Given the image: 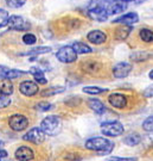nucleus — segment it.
I'll return each mask as SVG.
<instances>
[{
    "label": "nucleus",
    "mask_w": 153,
    "mask_h": 161,
    "mask_svg": "<svg viewBox=\"0 0 153 161\" xmlns=\"http://www.w3.org/2000/svg\"><path fill=\"white\" fill-rule=\"evenodd\" d=\"M85 148L89 150H96L101 155H107L114 149V143L106 137H91L85 141Z\"/></svg>",
    "instance_id": "1"
},
{
    "label": "nucleus",
    "mask_w": 153,
    "mask_h": 161,
    "mask_svg": "<svg viewBox=\"0 0 153 161\" xmlns=\"http://www.w3.org/2000/svg\"><path fill=\"white\" fill-rule=\"evenodd\" d=\"M51 48L50 47H37L33 48L31 50H28V53H26L28 55H40V54H46V53H50Z\"/></svg>",
    "instance_id": "27"
},
{
    "label": "nucleus",
    "mask_w": 153,
    "mask_h": 161,
    "mask_svg": "<svg viewBox=\"0 0 153 161\" xmlns=\"http://www.w3.org/2000/svg\"><path fill=\"white\" fill-rule=\"evenodd\" d=\"M82 67L84 69V72L94 74V73H97L101 69V64L95 61V60H87L82 64Z\"/></svg>",
    "instance_id": "18"
},
{
    "label": "nucleus",
    "mask_w": 153,
    "mask_h": 161,
    "mask_svg": "<svg viewBox=\"0 0 153 161\" xmlns=\"http://www.w3.org/2000/svg\"><path fill=\"white\" fill-rule=\"evenodd\" d=\"M82 91H83L84 93H88V94L96 96V94L106 92L107 90H106V88H101V87H97V86H85V87H83V90H82Z\"/></svg>",
    "instance_id": "25"
},
{
    "label": "nucleus",
    "mask_w": 153,
    "mask_h": 161,
    "mask_svg": "<svg viewBox=\"0 0 153 161\" xmlns=\"http://www.w3.org/2000/svg\"><path fill=\"white\" fill-rule=\"evenodd\" d=\"M138 20H139L138 13H135V12H130V13H126V14H124V16H120V17H118L116 19H114L113 23L121 24V25H130V26H132L133 24L138 23Z\"/></svg>",
    "instance_id": "13"
},
{
    "label": "nucleus",
    "mask_w": 153,
    "mask_h": 161,
    "mask_svg": "<svg viewBox=\"0 0 153 161\" xmlns=\"http://www.w3.org/2000/svg\"><path fill=\"white\" fill-rule=\"evenodd\" d=\"M7 156V152L4 149H0V161H3V159H5Z\"/></svg>",
    "instance_id": "36"
},
{
    "label": "nucleus",
    "mask_w": 153,
    "mask_h": 161,
    "mask_svg": "<svg viewBox=\"0 0 153 161\" xmlns=\"http://www.w3.org/2000/svg\"><path fill=\"white\" fill-rule=\"evenodd\" d=\"M151 58V54L147 52H135L130 55V58L135 62H141V61H146L147 58Z\"/></svg>",
    "instance_id": "24"
},
{
    "label": "nucleus",
    "mask_w": 153,
    "mask_h": 161,
    "mask_svg": "<svg viewBox=\"0 0 153 161\" xmlns=\"http://www.w3.org/2000/svg\"><path fill=\"white\" fill-rule=\"evenodd\" d=\"M23 42L28 46H32L37 42V38L33 34H25L23 36Z\"/></svg>",
    "instance_id": "30"
},
{
    "label": "nucleus",
    "mask_w": 153,
    "mask_h": 161,
    "mask_svg": "<svg viewBox=\"0 0 153 161\" xmlns=\"http://www.w3.org/2000/svg\"><path fill=\"white\" fill-rule=\"evenodd\" d=\"M64 91V87H50V88H46L44 91H42V97H50V96H54V94H57V93H62Z\"/></svg>",
    "instance_id": "26"
},
{
    "label": "nucleus",
    "mask_w": 153,
    "mask_h": 161,
    "mask_svg": "<svg viewBox=\"0 0 153 161\" xmlns=\"http://www.w3.org/2000/svg\"><path fill=\"white\" fill-rule=\"evenodd\" d=\"M8 18H10L8 12L6 11V10H4V8H0V29L7 25Z\"/></svg>",
    "instance_id": "28"
},
{
    "label": "nucleus",
    "mask_w": 153,
    "mask_h": 161,
    "mask_svg": "<svg viewBox=\"0 0 153 161\" xmlns=\"http://www.w3.org/2000/svg\"><path fill=\"white\" fill-rule=\"evenodd\" d=\"M10 104H11V98L8 96L0 94V109H5L7 106H10Z\"/></svg>",
    "instance_id": "32"
},
{
    "label": "nucleus",
    "mask_w": 153,
    "mask_h": 161,
    "mask_svg": "<svg viewBox=\"0 0 153 161\" xmlns=\"http://www.w3.org/2000/svg\"><path fill=\"white\" fill-rule=\"evenodd\" d=\"M87 40L93 44L99 46V44H102L107 41V35L101 30H91L90 32H88V35H87Z\"/></svg>",
    "instance_id": "15"
},
{
    "label": "nucleus",
    "mask_w": 153,
    "mask_h": 161,
    "mask_svg": "<svg viewBox=\"0 0 153 161\" xmlns=\"http://www.w3.org/2000/svg\"><path fill=\"white\" fill-rule=\"evenodd\" d=\"M122 1H126V3H127V1H136V0H122Z\"/></svg>",
    "instance_id": "38"
},
{
    "label": "nucleus",
    "mask_w": 153,
    "mask_h": 161,
    "mask_svg": "<svg viewBox=\"0 0 153 161\" xmlns=\"http://www.w3.org/2000/svg\"><path fill=\"white\" fill-rule=\"evenodd\" d=\"M13 93V84L8 79H0V94L11 96Z\"/></svg>",
    "instance_id": "20"
},
{
    "label": "nucleus",
    "mask_w": 153,
    "mask_h": 161,
    "mask_svg": "<svg viewBox=\"0 0 153 161\" xmlns=\"http://www.w3.org/2000/svg\"><path fill=\"white\" fill-rule=\"evenodd\" d=\"M19 91L25 97H33L38 93L39 87H38V84H36L33 81L26 80L19 85Z\"/></svg>",
    "instance_id": "9"
},
{
    "label": "nucleus",
    "mask_w": 153,
    "mask_h": 161,
    "mask_svg": "<svg viewBox=\"0 0 153 161\" xmlns=\"http://www.w3.org/2000/svg\"><path fill=\"white\" fill-rule=\"evenodd\" d=\"M108 103L115 109H125L127 106V97L122 93H112L108 97Z\"/></svg>",
    "instance_id": "11"
},
{
    "label": "nucleus",
    "mask_w": 153,
    "mask_h": 161,
    "mask_svg": "<svg viewBox=\"0 0 153 161\" xmlns=\"http://www.w3.org/2000/svg\"><path fill=\"white\" fill-rule=\"evenodd\" d=\"M24 141H28L30 143L33 144H40L44 142L45 140V134L42 131L40 128H32L30 129L25 135L23 136Z\"/></svg>",
    "instance_id": "7"
},
{
    "label": "nucleus",
    "mask_w": 153,
    "mask_h": 161,
    "mask_svg": "<svg viewBox=\"0 0 153 161\" xmlns=\"http://www.w3.org/2000/svg\"><path fill=\"white\" fill-rule=\"evenodd\" d=\"M125 131L124 125L118 121L112 122H105L101 124V132L105 136L109 137H118L120 135H122Z\"/></svg>",
    "instance_id": "3"
},
{
    "label": "nucleus",
    "mask_w": 153,
    "mask_h": 161,
    "mask_svg": "<svg viewBox=\"0 0 153 161\" xmlns=\"http://www.w3.org/2000/svg\"><path fill=\"white\" fill-rule=\"evenodd\" d=\"M40 129L45 135L55 136L57 134H59L61 129H62V121L58 116H46L45 118L40 122Z\"/></svg>",
    "instance_id": "2"
},
{
    "label": "nucleus",
    "mask_w": 153,
    "mask_h": 161,
    "mask_svg": "<svg viewBox=\"0 0 153 161\" xmlns=\"http://www.w3.org/2000/svg\"><path fill=\"white\" fill-rule=\"evenodd\" d=\"M87 104H88L89 109H91L95 114H97V115H103L105 111H106V108H105L103 103H102L101 100L96 99V98H90V99H88Z\"/></svg>",
    "instance_id": "16"
},
{
    "label": "nucleus",
    "mask_w": 153,
    "mask_h": 161,
    "mask_svg": "<svg viewBox=\"0 0 153 161\" xmlns=\"http://www.w3.org/2000/svg\"><path fill=\"white\" fill-rule=\"evenodd\" d=\"M142 129L145 131L153 132V116H150V117H147L145 121L142 122Z\"/></svg>",
    "instance_id": "29"
},
{
    "label": "nucleus",
    "mask_w": 153,
    "mask_h": 161,
    "mask_svg": "<svg viewBox=\"0 0 153 161\" xmlns=\"http://www.w3.org/2000/svg\"><path fill=\"white\" fill-rule=\"evenodd\" d=\"M56 58L63 64H73L77 60V54L75 53L73 47L65 46L58 49V52L56 53Z\"/></svg>",
    "instance_id": "5"
},
{
    "label": "nucleus",
    "mask_w": 153,
    "mask_h": 161,
    "mask_svg": "<svg viewBox=\"0 0 153 161\" xmlns=\"http://www.w3.org/2000/svg\"><path fill=\"white\" fill-rule=\"evenodd\" d=\"M132 64L128 62H119L113 67V75L118 79H124L132 72Z\"/></svg>",
    "instance_id": "12"
},
{
    "label": "nucleus",
    "mask_w": 153,
    "mask_h": 161,
    "mask_svg": "<svg viewBox=\"0 0 153 161\" xmlns=\"http://www.w3.org/2000/svg\"><path fill=\"white\" fill-rule=\"evenodd\" d=\"M8 127L13 131H23L28 127V118L20 114H14L8 118Z\"/></svg>",
    "instance_id": "4"
},
{
    "label": "nucleus",
    "mask_w": 153,
    "mask_h": 161,
    "mask_svg": "<svg viewBox=\"0 0 153 161\" xmlns=\"http://www.w3.org/2000/svg\"><path fill=\"white\" fill-rule=\"evenodd\" d=\"M36 109L38 110V111H49V110L52 109V105L49 103L42 102V103H38L37 105H36Z\"/></svg>",
    "instance_id": "33"
},
{
    "label": "nucleus",
    "mask_w": 153,
    "mask_h": 161,
    "mask_svg": "<svg viewBox=\"0 0 153 161\" xmlns=\"http://www.w3.org/2000/svg\"><path fill=\"white\" fill-rule=\"evenodd\" d=\"M127 8V3L122 1V0H115L113 3L108 4L107 6V12L108 16H114V14H119L122 13Z\"/></svg>",
    "instance_id": "14"
},
{
    "label": "nucleus",
    "mask_w": 153,
    "mask_h": 161,
    "mask_svg": "<svg viewBox=\"0 0 153 161\" xmlns=\"http://www.w3.org/2000/svg\"><path fill=\"white\" fill-rule=\"evenodd\" d=\"M139 36L141 38L142 42L145 43H152L153 42V31L150 29H141L139 31Z\"/></svg>",
    "instance_id": "23"
},
{
    "label": "nucleus",
    "mask_w": 153,
    "mask_h": 161,
    "mask_svg": "<svg viewBox=\"0 0 153 161\" xmlns=\"http://www.w3.org/2000/svg\"><path fill=\"white\" fill-rule=\"evenodd\" d=\"M140 141H141V136H140L139 134H136V132H130V134H128V135L124 138V143L127 144V146H130V147H133V146L139 144Z\"/></svg>",
    "instance_id": "21"
},
{
    "label": "nucleus",
    "mask_w": 153,
    "mask_h": 161,
    "mask_svg": "<svg viewBox=\"0 0 153 161\" xmlns=\"http://www.w3.org/2000/svg\"><path fill=\"white\" fill-rule=\"evenodd\" d=\"M28 73L33 76V79L36 80V82H37V84L45 85L46 82H48L45 75H44V72H43L39 67H32V68L28 70Z\"/></svg>",
    "instance_id": "17"
},
{
    "label": "nucleus",
    "mask_w": 153,
    "mask_h": 161,
    "mask_svg": "<svg viewBox=\"0 0 153 161\" xmlns=\"http://www.w3.org/2000/svg\"><path fill=\"white\" fill-rule=\"evenodd\" d=\"M0 146H1V141H0Z\"/></svg>",
    "instance_id": "39"
},
{
    "label": "nucleus",
    "mask_w": 153,
    "mask_h": 161,
    "mask_svg": "<svg viewBox=\"0 0 153 161\" xmlns=\"http://www.w3.org/2000/svg\"><path fill=\"white\" fill-rule=\"evenodd\" d=\"M142 94H144V97H146V98H151V97H153V85H151V86L146 87V88L144 90V92H142Z\"/></svg>",
    "instance_id": "34"
},
{
    "label": "nucleus",
    "mask_w": 153,
    "mask_h": 161,
    "mask_svg": "<svg viewBox=\"0 0 153 161\" xmlns=\"http://www.w3.org/2000/svg\"><path fill=\"white\" fill-rule=\"evenodd\" d=\"M26 3V0H6V4L12 8H19Z\"/></svg>",
    "instance_id": "31"
},
{
    "label": "nucleus",
    "mask_w": 153,
    "mask_h": 161,
    "mask_svg": "<svg viewBox=\"0 0 153 161\" xmlns=\"http://www.w3.org/2000/svg\"><path fill=\"white\" fill-rule=\"evenodd\" d=\"M14 158L18 161H31L34 158V152L28 146H20L14 152Z\"/></svg>",
    "instance_id": "10"
},
{
    "label": "nucleus",
    "mask_w": 153,
    "mask_h": 161,
    "mask_svg": "<svg viewBox=\"0 0 153 161\" xmlns=\"http://www.w3.org/2000/svg\"><path fill=\"white\" fill-rule=\"evenodd\" d=\"M88 16H89L91 19L97 20V22H105V20H107V18H108L107 7L97 4V5L93 6V7L89 8Z\"/></svg>",
    "instance_id": "8"
},
{
    "label": "nucleus",
    "mask_w": 153,
    "mask_h": 161,
    "mask_svg": "<svg viewBox=\"0 0 153 161\" xmlns=\"http://www.w3.org/2000/svg\"><path fill=\"white\" fill-rule=\"evenodd\" d=\"M148 76H150L151 79H153V69L151 70V72H150V74H148Z\"/></svg>",
    "instance_id": "37"
},
{
    "label": "nucleus",
    "mask_w": 153,
    "mask_h": 161,
    "mask_svg": "<svg viewBox=\"0 0 153 161\" xmlns=\"http://www.w3.org/2000/svg\"><path fill=\"white\" fill-rule=\"evenodd\" d=\"M73 49L75 50V53L79 55V54H89L91 53V48L88 44H85L83 42H75L74 44H73Z\"/></svg>",
    "instance_id": "22"
},
{
    "label": "nucleus",
    "mask_w": 153,
    "mask_h": 161,
    "mask_svg": "<svg viewBox=\"0 0 153 161\" xmlns=\"http://www.w3.org/2000/svg\"><path fill=\"white\" fill-rule=\"evenodd\" d=\"M107 161H136V158H110Z\"/></svg>",
    "instance_id": "35"
},
{
    "label": "nucleus",
    "mask_w": 153,
    "mask_h": 161,
    "mask_svg": "<svg viewBox=\"0 0 153 161\" xmlns=\"http://www.w3.org/2000/svg\"><path fill=\"white\" fill-rule=\"evenodd\" d=\"M7 25L11 30H16V31H26L31 28V24L20 16H10Z\"/></svg>",
    "instance_id": "6"
},
{
    "label": "nucleus",
    "mask_w": 153,
    "mask_h": 161,
    "mask_svg": "<svg viewBox=\"0 0 153 161\" xmlns=\"http://www.w3.org/2000/svg\"><path fill=\"white\" fill-rule=\"evenodd\" d=\"M130 31H132V26H130V25H121L119 28H116L115 32H114V36H115L116 40L124 41L130 36Z\"/></svg>",
    "instance_id": "19"
}]
</instances>
